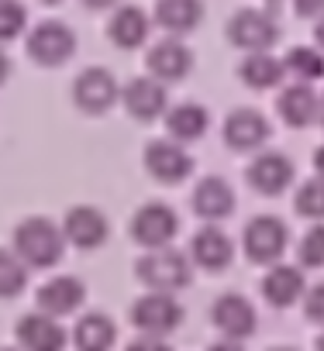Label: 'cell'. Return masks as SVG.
I'll return each instance as SVG.
<instances>
[{
    "label": "cell",
    "instance_id": "cell-25",
    "mask_svg": "<svg viewBox=\"0 0 324 351\" xmlns=\"http://www.w3.org/2000/svg\"><path fill=\"white\" fill-rule=\"evenodd\" d=\"M114 341H117V327H114V320H111L107 313H100V310L80 317L76 327H73V344H76V351H111Z\"/></svg>",
    "mask_w": 324,
    "mask_h": 351
},
{
    "label": "cell",
    "instance_id": "cell-7",
    "mask_svg": "<svg viewBox=\"0 0 324 351\" xmlns=\"http://www.w3.org/2000/svg\"><path fill=\"white\" fill-rule=\"evenodd\" d=\"M131 324L138 327V334L170 337V334L183 324V306H180V300L170 296V293H145V296L131 306Z\"/></svg>",
    "mask_w": 324,
    "mask_h": 351
},
{
    "label": "cell",
    "instance_id": "cell-21",
    "mask_svg": "<svg viewBox=\"0 0 324 351\" xmlns=\"http://www.w3.org/2000/svg\"><path fill=\"white\" fill-rule=\"evenodd\" d=\"M148 28H152V18L135 8V4H121L114 11V18L107 21V38L117 45V49H141L148 42Z\"/></svg>",
    "mask_w": 324,
    "mask_h": 351
},
{
    "label": "cell",
    "instance_id": "cell-5",
    "mask_svg": "<svg viewBox=\"0 0 324 351\" xmlns=\"http://www.w3.org/2000/svg\"><path fill=\"white\" fill-rule=\"evenodd\" d=\"M25 49H28V56H32L38 66L56 69V66H62V62L73 59V52H76V32H73L69 25L49 18V21H38V25L28 32Z\"/></svg>",
    "mask_w": 324,
    "mask_h": 351
},
{
    "label": "cell",
    "instance_id": "cell-23",
    "mask_svg": "<svg viewBox=\"0 0 324 351\" xmlns=\"http://www.w3.org/2000/svg\"><path fill=\"white\" fill-rule=\"evenodd\" d=\"M211 128V114L204 104H176L166 110V131H170V141H180V145H190V141H200Z\"/></svg>",
    "mask_w": 324,
    "mask_h": 351
},
{
    "label": "cell",
    "instance_id": "cell-19",
    "mask_svg": "<svg viewBox=\"0 0 324 351\" xmlns=\"http://www.w3.org/2000/svg\"><path fill=\"white\" fill-rule=\"evenodd\" d=\"M190 258H194L200 269H207V272H221V269L231 265L235 245H231V238H228L218 224H207V228H200V231L194 234V241H190Z\"/></svg>",
    "mask_w": 324,
    "mask_h": 351
},
{
    "label": "cell",
    "instance_id": "cell-37",
    "mask_svg": "<svg viewBox=\"0 0 324 351\" xmlns=\"http://www.w3.org/2000/svg\"><path fill=\"white\" fill-rule=\"evenodd\" d=\"M314 49H321V52H324V14L314 21Z\"/></svg>",
    "mask_w": 324,
    "mask_h": 351
},
{
    "label": "cell",
    "instance_id": "cell-13",
    "mask_svg": "<svg viewBox=\"0 0 324 351\" xmlns=\"http://www.w3.org/2000/svg\"><path fill=\"white\" fill-rule=\"evenodd\" d=\"M269 134H273V128H269L266 114L252 110V107H238L224 121V145L235 152H255L269 141Z\"/></svg>",
    "mask_w": 324,
    "mask_h": 351
},
{
    "label": "cell",
    "instance_id": "cell-12",
    "mask_svg": "<svg viewBox=\"0 0 324 351\" xmlns=\"http://www.w3.org/2000/svg\"><path fill=\"white\" fill-rule=\"evenodd\" d=\"M145 66H148V76L159 80L162 86H166V83H180V80H187L190 69H194V52H190V45L180 42V38H162V42H155V45L148 49Z\"/></svg>",
    "mask_w": 324,
    "mask_h": 351
},
{
    "label": "cell",
    "instance_id": "cell-28",
    "mask_svg": "<svg viewBox=\"0 0 324 351\" xmlns=\"http://www.w3.org/2000/svg\"><path fill=\"white\" fill-rule=\"evenodd\" d=\"M25 286H28L25 262L11 248H0V300H11V296L25 293Z\"/></svg>",
    "mask_w": 324,
    "mask_h": 351
},
{
    "label": "cell",
    "instance_id": "cell-2",
    "mask_svg": "<svg viewBox=\"0 0 324 351\" xmlns=\"http://www.w3.org/2000/svg\"><path fill=\"white\" fill-rule=\"evenodd\" d=\"M135 272L138 279L148 286V293H170L176 296L183 286H190V258L180 252V248H155V252H145L138 262H135Z\"/></svg>",
    "mask_w": 324,
    "mask_h": 351
},
{
    "label": "cell",
    "instance_id": "cell-42",
    "mask_svg": "<svg viewBox=\"0 0 324 351\" xmlns=\"http://www.w3.org/2000/svg\"><path fill=\"white\" fill-rule=\"evenodd\" d=\"M269 351H300V348H290V344H286V348H269Z\"/></svg>",
    "mask_w": 324,
    "mask_h": 351
},
{
    "label": "cell",
    "instance_id": "cell-29",
    "mask_svg": "<svg viewBox=\"0 0 324 351\" xmlns=\"http://www.w3.org/2000/svg\"><path fill=\"white\" fill-rule=\"evenodd\" d=\"M293 207H297L300 217H307L314 224H324V180H317V176H314V180L300 183Z\"/></svg>",
    "mask_w": 324,
    "mask_h": 351
},
{
    "label": "cell",
    "instance_id": "cell-34",
    "mask_svg": "<svg viewBox=\"0 0 324 351\" xmlns=\"http://www.w3.org/2000/svg\"><path fill=\"white\" fill-rule=\"evenodd\" d=\"M293 11H297V18H321L324 14V0H293Z\"/></svg>",
    "mask_w": 324,
    "mask_h": 351
},
{
    "label": "cell",
    "instance_id": "cell-30",
    "mask_svg": "<svg viewBox=\"0 0 324 351\" xmlns=\"http://www.w3.org/2000/svg\"><path fill=\"white\" fill-rule=\"evenodd\" d=\"M28 28V8L21 0H0V45L14 42Z\"/></svg>",
    "mask_w": 324,
    "mask_h": 351
},
{
    "label": "cell",
    "instance_id": "cell-36",
    "mask_svg": "<svg viewBox=\"0 0 324 351\" xmlns=\"http://www.w3.org/2000/svg\"><path fill=\"white\" fill-rule=\"evenodd\" d=\"M207 351H245V344H242V341H228V337H221V341H214Z\"/></svg>",
    "mask_w": 324,
    "mask_h": 351
},
{
    "label": "cell",
    "instance_id": "cell-45",
    "mask_svg": "<svg viewBox=\"0 0 324 351\" xmlns=\"http://www.w3.org/2000/svg\"><path fill=\"white\" fill-rule=\"evenodd\" d=\"M266 4H279V0H266Z\"/></svg>",
    "mask_w": 324,
    "mask_h": 351
},
{
    "label": "cell",
    "instance_id": "cell-31",
    "mask_svg": "<svg viewBox=\"0 0 324 351\" xmlns=\"http://www.w3.org/2000/svg\"><path fill=\"white\" fill-rule=\"evenodd\" d=\"M297 258L307 269H324V224H310L297 245Z\"/></svg>",
    "mask_w": 324,
    "mask_h": 351
},
{
    "label": "cell",
    "instance_id": "cell-27",
    "mask_svg": "<svg viewBox=\"0 0 324 351\" xmlns=\"http://www.w3.org/2000/svg\"><path fill=\"white\" fill-rule=\"evenodd\" d=\"M283 73L293 76L297 83L314 86L317 80H324V52L314 45H293L283 59Z\"/></svg>",
    "mask_w": 324,
    "mask_h": 351
},
{
    "label": "cell",
    "instance_id": "cell-41",
    "mask_svg": "<svg viewBox=\"0 0 324 351\" xmlns=\"http://www.w3.org/2000/svg\"><path fill=\"white\" fill-rule=\"evenodd\" d=\"M317 351H324V330H321V337H317Z\"/></svg>",
    "mask_w": 324,
    "mask_h": 351
},
{
    "label": "cell",
    "instance_id": "cell-26",
    "mask_svg": "<svg viewBox=\"0 0 324 351\" xmlns=\"http://www.w3.org/2000/svg\"><path fill=\"white\" fill-rule=\"evenodd\" d=\"M238 76L248 90H273L283 83V59H276L273 52H252L242 59L238 66Z\"/></svg>",
    "mask_w": 324,
    "mask_h": 351
},
{
    "label": "cell",
    "instance_id": "cell-15",
    "mask_svg": "<svg viewBox=\"0 0 324 351\" xmlns=\"http://www.w3.org/2000/svg\"><path fill=\"white\" fill-rule=\"evenodd\" d=\"M62 238H66L69 245L83 248V252L100 248V245L107 241V217H104V210L86 207V204L69 207L66 217H62Z\"/></svg>",
    "mask_w": 324,
    "mask_h": 351
},
{
    "label": "cell",
    "instance_id": "cell-6",
    "mask_svg": "<svg viewBox=\"0 0 324 351\" xmlns=\"http://www.w3.org/2000/svg\"><path fill=\"white\" fill-rule=\"evenodd\" d=\"M176 231H180V217H176V210H173L170 204H159V200L138 207L135 217H131V238H135L145 252L170 248L173 238H176Z\"/></svg>",
    "mask_w": 324,
    "mask_h": 351
},
{
    "label": "cell",
    "instance_id": "cell-16",
    "mask_svg": "<svg viewBox=\"0 0 324 351\" xmlns=\"http://www.w3.org/2000/svg\"><path fill=\"white\" fill-rule=\"evenodd\" d=\"M121 104L135 121H155L166 114V86L152 76H135L121 90Z\"/></svg>",
    "mask_w": 324,
    "mask_h": 351
},
{
    "label": "cell",
    "instance_id": "cell-39",
    "mask_svg": "<svg viewBox=\"0 0 324 351\" xmlns=\"http://www.w3.org/2000/svg\"><path fill=\"white\" fill-rule=\"evenodd\" d=\"M314 172H317V180H324V145L314 152Z\"/></svg>",
    "mask_w": 324,
    "mask_h": 351
},
{
    "label": "cell",
    "instance_id": "cell-40",
    "mask_svg": "<svg viewBox=\"0 0 324 351\" xmlns=\"http://www.w3.org/2000/svg\"><path fill=\"white\" fill-rule=\"evenodd\" d=\"M317 124L324 128V93H317Z\"/></svg>",
    "mask_w": 324,
    "mask_h": 351
},
{
    "label": "cell",
    "instance_id": "cell-1",
    "mask_svg": "<svg viewBox=\"0 0 324 351\" xmlns=\"http://www.w3.org/2000/svg\"><path fill=\"white\" fill-rule=\"evenodd\" d=\"M25 269H52L66 255V238L62 228L49 217H25L14 228V248H11Z\"/></svg>",
    "mask_w": 324,
    "mask_h": 351
},
{
    "label": "cell",
    "instance_id": "cell-33",
    "mask_svg": "<svg viewBox=\"0 0 324 351\" xmlns=\"http://www.w3.org/2000/svg\"><path fill=\"white\" fill-rule=\"evenodd\" d=\"M128 351H173V344H170L166 337H148V334H138V337L128 344Z\"/></svg>",
    "mask_w": 324,
    "mask_h": 351
},
{
    "label": "cell",
    "instance_id": "cell-17",
    "mask_svg": "<svg viewBox=\"0 0 324 351\" xmlns=\"http://www.w3.org/2000/svg\"><path fill=\"white\" fill-rule=\"evenodd\" d=\"M235 190L228 186V180H221V176H204V180L197 183L194 197H190V207L197 217H204L207 224H218L221 217H228L235 210Z\"/></svg>",
    "mask_w": 324,
    "mask_h": 351
},
{
    "label": "cell",
    "instance_id": "cell-44",
    "mask_svg": "<svg viewBox=\"0 0 324 351\" xmlns=\"http://www.w3.org/2000/svg\"><path fill=\"white\" fill-rule=\"evenodd\" d=\"M42 4H59V0H42Z\"/></svg>",
    "mask_w": 324,
    "mask_h": 351
},
{
    "label": "cell",
    "instance_id": "cell-4",
    "mask_svg": "<svg viewBox=\"0 0 324 351\" xmlns=\"http://www.w3.org/2000/svg\"><path fill=\"white\" fill-rule=\"evenodd\" d=\"M242 245L248 262L255 265H276L290 245V228L276 217V214H259L245 224L242 231Z\"/></svg>",
    "mask_w": 324,
    "mask_h": 351
},
{
    "label": "cell",
    "instance_id": "cell-43",
    "mask_svg": "<svg viewBox=\"0 0 324 351\" xmlns=\"http://www.w3.org/2000/svg\"><path fill=\"white\" fill-rule=\"evenodd\" d=\"M0 351H21V348H0Z\"/></svg>",
    "mask_w": 324,
    "mask_h": 351
},
{
    "label": "cell",
    "instance_id": "cell-38",
    "mask_svg": "<svg viewBox=\"0 0 324 351\" xmlns=\"http://www.w3.org/2000/svg\"><path fill=\"white\" fill-rule=\"evenodd\" d=\"M8 76H11V59H8V52L0 49V86L8 83Z\"/></svg>",
    "mask_w": 324,
    "mask_h": 351
},
{
    "label": "cell",
    "instance_id": "cell-3",
    "mask_svg": "<svg viewBox=\"0 0 324 351\" xmlns=\"http://www.w3.org/2000/svg\"><path fill=\"white\" fill-rule=\"evenodd\" d=\"M224 32H228V42L235 49H242L245 56L269 52L279 42V35H283V28H279V21H276V14L269 8H238L228 18Z\"/></svg>",
    "mask_w": 324,
    "mask_h": 351
},
{
    "label": "cell",
    "instance_id": "cell-8",
    "mask_svg": "<svg viewBox=\"0 0 324 351\" xmlns=\"http://www.w3.org/2000/svg\"><path fill=\"white\" fill-rule=\"evenodd\" d=\"M117 100H121V86H117L114 73L104 66H90L73 80V104L83 114H93V117L107 114Z\"/></svg>",
    "mask_w": 324,
    "mask_h": 351
},
{
    "label": "cell",
    "instance_id": "cell-22",
    "mask_svg": "<svg viewBox=\"0 0 324 351\" xmlns=\"http://www.w3.org/2000/svg\"><path fill=\"white\" fill-rule=\"evenodd\" d=\"M276 110L290 128H310L317 124V90L307 83H290L279 90Z\"/></svg>",
    "mask_w": 324,
    "mask_h": 351
},
{
    "label": "cell",
    "instance_id": "cell-35",
    "mask_svg": "<svg viewBox=\"0 0 324 351\" xmlns=\"http://www.w3.org/2000/svg\"><path fill=\"white\" fill-rule=\"evenodd\" d=\"M86 11H107V8H121V0H80Z\"/></svg>",
    "mask_w": 324,
    "mask_h": 351
},
{
    "label": "cell",
    "instance_id": "cell-24",
    "mask_svg": "<svg viewBox=\"0 0 324 351\" xmlns=\"http://www.w3.org/2000/svg\"><path fill=\"white\" fill-rule=\"evenodd\" d=\"M303 272L297 269V265H283V262H276L269 272H266V279H262V296L276 306V310H286V306H293L300 296H303Z\"/></svg>",
    "mask_w": 324,
    "mask_h": 351
},
{
    "label": "cell",
    "instance_id": "cell-11",
    "mask_svg": "<svg viewBox=\"0 0 324 351\" xmlns=\"http://www.w3.org/2000/svg\"><path fill=\"white\" fill-rule=\"evenodd\" d=\"M211 320H214V327L221 330V337H228V341H245V337H252L255 327H259V313H255L252 300L242 296V293H224V296H218V300H214V310H211Z\"/></svg>",
    "mask_w": 324,
    "mask_h": 351
},
{
    "label": "cell",
    "instance_id": "cell-18",
    "mask_svg": "<svg viewBox=\"0 0 324 351\" xmlns=\"http://www.w3.org/2000/svg\"><path fill=\"white\" fill-rule=\"evenodd\" d=\"M18 348L21 351H62L66 330L49 313H25L18 320Z\"/></svg>",
    "mask_w": 324,
    "mask_h": 351
},
{
    "label": "cell",
    "instance_id": "cell-32",
    "mask_svg": "<svg viewBox=\"0 0 324 351\" xmlns=\"http://www.w3.org/2000/svg\"><path fill=\"white\" fill-rule=\"evenodd\" d=\"M303 317L324 327V282H314L310 289H303Z\"/></svg>",
    "mask_w": 324,
    "mask_h": 351
},
{
    "label": "cell",
    "instance_id": "cell-14",
    "mask_svg": "<svg viewBox=\"0 0 324 351\" xmlns=\"http://www.w3.org/2000/svg\"><path fill=\"white\" fill-rule=\"evenodd\" d=\"M86 300V282L76 276H52L38 286V313H49L56 320L76 313Z\"/></svg>",
    "mask_w": 324,
    "mask_h": 351
},
{
    "label": "cell",
    "instance_id": "cell-10",
    "mask_svg": "<svg viewBox=\"0 0 324 351\" xmlns=\"http://www.w3.org/2000/svg\"><path fill=\"white\" fill-rule=\"evenodd\" d=\"M245 180L252 190H259L262 197H279L283 190L293 186L297 180V165L286 152H259L252 158V165L245 169Z\"/></svg>",
    "mask_w": 324,
    "mask_h": 351
},
{
    "label": "cell",
    "instance_id": "cell-9",
    "mask_svg": "<svg viewBox=\"0 0 324 351\" xmlns=\"http://www.w3.org/2000/svg\"><path fill=\"white\" fill-rule=\"evenodd\" d=\"M145 169H148L152 180L176 186V183H183L187 176L194 172V155H190L187 145H180V141L155 138V141L145 145Z\"/></svg>",
    "mask_w": 324,
    "mask_h": 351
},
{
    "label": "cell",
    "instance_id": "cell-20",
    "mask_svg": "<svg viewBox=\"0 0 324 351\" xmlns=\"http://www.w3.org/2000/svg\"><path fill=\"white\" fill-rule=\"evenodd\" d=\"M152 21L170 38H180V35H190L204 21V4L200 0H159Z\"/></svg>",
    "mask_w": 324,
    "mask_h": 351
}]
</instances>
